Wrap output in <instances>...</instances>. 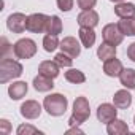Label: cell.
<instances>
[{
  "instance_id": "obj_1",
  "label": "cell",
  "mask_w": 135,
  "mask_h": 135,
  "mask_svg": "<svg viewBox=\"0 0 135 135\" xmlns=\"http://www.w3.org/2000/svg\"><path fill=\"white\" fill-rule=\"evenodd\" d=\"M67 107H69V100L62 94H49L43 100V108L51 116H62L67 111Z\"/></svg>"
},
{
  "instance_id": "obj_2",
  "label": "cell",
  "mask_w": 135,
  "mask_h": 135,
  "mask_svg": "<svg viewBox=\"0 0 135 135\" xmlns=\"http://www.w3.org/2000/svg\"><path fill=\"white\" fill-rule=\"evenodd\" d=\"M22 75V65L18 60L2 57L0 60V83H8L15 78H19Z\"/></svg>"
},
{
  "instance_id": "obj_3",
  "label": "cell",
  "mask_w": 135,
  "mask_h": 135,
  "mask_svg": "<svg viewBox=\"0 0 135 135\" xmlns=\"http://www.w3.org/2000/svg\"><path fill=\"white\" fill-rule=\"evenodd\" d=\"M91 116V108H89V102L86 97H76L75 103H73V113L69 119L70 126H80L83 122H86Z\"/></svg>"
},
{
  "instance_id": "obj_4",
  "label": "cell",
  "mask_w": 135,
  "mask_h": 135,
  "mask_svg": "<svg viewBox=\"0 0 135 135\" xmlns=\"http://www.w3.org/2000/svg\"><path fill=\"white\" fill-rule=\"evenodd\" d=\"M13 54L16 59H30L37 54V43L30 38H21L13 45Z\"/></svg>"
},
{
  "instance_id": "obj_5",
  "label": "cell",
  "mask_w": 135,
  "mask_h": 135,
  "mask_svg": "<svg viewBox=\"0 0 135 135\" xmlns=\"http://www.w3.org/2000/svg\"><path fill=\"white\" fill-rule=\"evenodd\" d=\"M48 21H49V16L43 13H33L27 16V30L32 33H43L46 32Z\"/></svg>"
},
{
  "instance_id": "obj_6",
  "label": "cell",
  "mask_w": 135,
  "mask_h": 135,
  "mask_svg": "<svg viewBox=\"0 0 135 135\" xmlns=\"http://www.w3.org/2000/svg\"><path fill=\"white\" fill-rule=\"evenodd\" d=\"M102 37H103V41H107V43H110L113 46H118V45L122 43L126 35L121 32L118 24H107L103 27V30H102Z\"/></svg>"
},
{
  "instance_id": "obj_7",
  "label": "cell",
  "mask_w": 135,
  "mask_h": 135,
  "mask_svg": "<svg viewBox=\"0 0 135 135\" xmlns=\"http://www.w3.org/2000/svg\"><path fill=\"white\" fill-rule=\"evenodd\" d=\"M7 27L13 33H22L24 30H27V18H26V15H22V13L10 15L8 19H7Z\"/></svg>"
},
{
  "instance_id": "obj_8",
  "label": "cell",
  "mask_w": 135,
  "mask_h": 135,
  "mask_svg": "<svg viewBox=\"0 0 135 135\" xmlns=\"http://www.w3.org/2000/svg\"><path fill=\"white\" fill-rule=\"evenodd\" d=\"M59 48L65 52V54H69L70 57H78L81 54V46L78 43V40L75 37H64V40L60 41Z\"/></svg>"
},
{
  "instance_id": "obj_9",
  "label": "cell",
  "mask_w": 135,
  "mask_h": 135,
  "mask_svg": "<svg viewBox=\"0 0 135 135\" xmlns=\"http://www.w3.org/2000/svg\"><path fill=\"white\" fill-rule=\"evenodd\" d=\"M41 114V105L37 100H26L21 105V116L26 119H37Z\"/></svg>"
},
{
  "instance_id": "obj_10",
  "label": "cell",
  "mask_w": 135,
  "mask_h": 135,
  "mask_svg": "<svg viewBox=\"0 0 135 135\" xmlns=\"http://www.w3.org/2000/svg\"><path fill=\"white\" fill-rule=\"evenodd\" d=\"M80 27H95L99 24V13L94 10H83L76 18Z\"/></svg>"
},
{
  "instance_id": "obj_11",
  "label": "cell",
  "mask_w": 135,
  "mask_h": 135,
  "mask_svg": "<svg viewBox=\"0 0 135 135\" xmlns=\"http://www.w3.org/2000/svg\"><path fill=\"white\" fill-rule=\"evenodd\" d=\"M116 114H118V110H116V107L111 105V103H102V105L97 108V119H99L100 122H103V124L111 122V121L116 118Z\"/></svg>"
},
{
  "instance_id": "obj_12",
  "label": "cell",
  "mask_w": 135,
  "mask_h": 135,
  "mask_svg": "<svg viewBox=\"0 0 135 135\" xmlns=\"http://www.w3.org/2000/svg\"><path fill=\"white\" fill-rule=\"evenodd\" d=\"M124 70V67H122V62L119 60V59H116V57H113V59H108V60H105V64H103V72H105V75L107 76H111V78H119V75H121V72Z\"/></svg>"
},
{
  "instance_id": "obj_13",
  "label": "cell",
  "mask_w": 135,
  "mask_h": 135,
  "mask_svg": "<svg viewBox=\"0 0 135 135\" xmlns=\"http://www.w3.org/2000/svg\"><path fill=\"white\" fill-rule=\"evenodd\" d=\"M29 91V86L26 81H15L13 84L8 86V95L11 97V100H21L22 97H26Z\"/></svg>"
},
{
  "instance_id": "obj_14",
  "label": "cell",
  "mask_w": 135,
  "mask_h": 135,
  "mask_svg": "<svg viewBox=\"0 0 135 135\" xmlns=\"http://www.w3.org/2000/svg\"><path fill=\"white\" fill-rule=\"evenodd\" d=\"M113 105L116 108H121V110L129 108L132 105V95H130V92L127 89H121V91L114 92V95H113Z\"/></svg>"
},
{
  "instance_id": "obj_15",
  "label": "cell",
  "mask_w": 135,
  "mask_h": 135,
  "mask_svg": "<svg viewBox=\"0 0 135 135\" xmlns=\"http://www.w3.org/2000/svg\"><path fill=\"white\" fill-rule=\"evenodd\" d=\"M38 72L48 78H57L59 76V65L56 60H43L38 67Z\"/></svg>"
},
{
  "instance_id": "obj_16",
  "label": "cell",
  "mask_w": 135,
  "mask_h": 135,
  "mask_svg": "<svg viewBox=\"0 0 135 135\" xmlns=\"http://www.w3.org/2000/svg\"><path fill=\"white\" fill-rule=\"evenodd\" d=\"M107 132H108V135H126L129 132V126L122 119L114 118L111 122L107 124Z\"/></svg>"
},
{
  "instance_id": "obj_17",
  "label": "cell",
  "mask_w": 135,
  "mask_h": 135,
  "mask_svg": "<svg viewBox=\"0 0 135 135\" xmlns=\"http://www.w3.org/2000/svg\"><path fill=\"white\" fill-rule=\"evenodd\" d=\"M78 35H80V40L83 43L84 48H92L94 43H95V32L92 27H80L78 30Z\"/></svg>"
},
{
  "instance_id": "obj_18",
  "label": "cell",
  "mask_w": 135,
  "mask_h": 135,
  "mask_svg": "<svg viewBox=\"0 0 135 135\" xmlns=\"http://www.w3.org/2000/svg\"><path fill=\"white\" fill-rule=\"evenodd\" d=\"M114 15L119 19H126V18H132L135 16V5L129 3V2H121L114 7Z\"/></svg>"
},
{
  "instance_id": "obj_19",
  "label": "cell",
  "mask_w": 135,
  "mask_h": 135,
  "mask_svg": "<svg viewBox=\"0 0 135 135\" xmlns=\"http://www.w3.org/2000/svg\"><path fill=\"white\" fill-rule=\"evenodd\" d=\"M33 88L35 91L38 92H48L54 88V83H52V78H48L41 73H38V76L33 78Z\"/></svg>"
},
{
  "instance_id": "obj_20",
  "label": "cell",
  "mask_w": 135,
  "mask_h": 135,
  "mask_svg": "<svg viewBox=\"0 0 135 135\" xmlns=\"http://www.w3.org/2000/svg\"><path fill=\"white\" fill-rule=\"evenodd\" d=\"M97 56H99V59L103 60V62L108 60V59H113V57H116V46H113V45L103 41V43L99 46V49H97Z\"/></svg>"
},
{
  "instance_id": "obj_21",
  "label": "cell",
  "mask_w": 135,
  "mask_h": 135,
  "mask_svg": "<svg viewBox=\"0 0 135 135\" xmlns=\"http://www.w3.org/2000/svg\"><path fill=\"white\" fill-rule=\"evenodd\" d=\"M119 81L126 89H135V70L133 69H124L119 75Z\"/></svg>"
},
{
  "instance_id": "obj_22",
  "label": "cell",
  "mask_w": 135,
  "mask_h": 135,
  "mask_svg": "<svg viewBox=\"0 0 135 135\" xmlns=\"http://www.w3.org/2000/svg\"><path fill=\"white\" fill-rule=\"evenodd\" d=\"M121 32L127 37H135V16L132 18H126V19H121L118 22Z\"/></svg>"
},
{
  "instance_id": "obj_23",
  "label": "cell",
  "mask_w": 135,
  "mask_h": 135,
  "mask_svg": "<svg viewBox=\"0 0 135 135\" xmlns=\"http://www.w3.org/2000/svg\"><path fill=\"white\" fill-rule=\"evenodd\" d=\"M65 80L69 81V83H73V84H81V83L86 81V75L81 70L70 69L69 72H65Z\"/></svg>"
},
{
  "instance_id": "obj_24",
  "label": "cell",
  "mask_w": 135,
  "mask_h": 135,
  "mask_svg": "<svg viewBox=\"0 0 135 135\" xmlns=\"http://www.w3.org/2000/svg\"><path fill=\"white\" fill-rule=\"evenodd\" d=\"M62 21L59 16H49V21H48V27H46V33H51V35H59L62 32Z\"/></svg>"
},
{
  "instance_id": "obj_25",
  "label": "cell",
  "mask_w": 135,
  "mask_h": 135,
  "mask_svg": "<svg viewBox=\"0 0 135 135\" xmlns=\"http://www.w3.org/2000/svg\"><path fill=\"white\" fill-rule=\"evenodd\" d=\"M59 45H60V41L57 40V35H51V33L45 35V38H43V48H45L46 52H52Z\"/></svg>"
},
{
  "instance_id": "obj_26",
  "label": "cell",
  "mask_w": 135,
  "mask_h": 135,
  "mask_svg": "<svg viewBox=\"0 0 135 135\" xmlns=\"http://www.w3.org/2000/svg\"><path fill=\"white\" fill-rule=\"evenodd\" d=\"M54 60L57 62L59 67H72V64H73V57H70L69 54H65L64 51L59 52V54H56Z\"/></svg>"
},
{
  "instance_id": "obj_27",
  "label": "cell",
  "mask_w": 135,
  "mask_h": 135,
  "mask_svg": "<svg viewBox=\"0 0 135 135\" xmlns=\"http://www.w3.org/2000/svg\"><path fill=\"white\" fill-rule=\"evenodd\" d=\"M18 135H33V133H41V130H38L37 127L30 126V124H21L18 127Z\"/></svg>"
},
{
  "instance_id": "obj_28",
  "label": "cell",
  "mask_w": 135,
  "mask_h": 135,
  "mask_svg": "<svg viewBox=\"0 0 135 135\" xmlns=\"http://www.w3.org/2000/svg\"><path fill=\"white\" fill-rule=\"evenodd\" d=\"M56 2H57V8L60 11H70L75 3L73 0H56Z\"/></svg>"
},
{
  "instance_id": "obj_29",
  "label": "cell",
  "mask_w": 135,
  "mask_h": 135,
  "mask_svg": "<svg viewBox=\"0 0 135 135\" xmlns=\"http://www.w3.org/2000/svg\"><path fill=\"white\" fill-rule=\"evenodd\" d=\"M76 3L81 10H92L97 3V0H76Z\"/></svg>"
},
{
  "instance_id": "obj_30",
  "label": "cell",
  "mask_w": 135,
  "mask_h": 135,
  "mask_svg": "<svg viewBox=\"0 0 135 135\" xmlns=\"http://www.w3.org/2000/svg\"><path fill=\"white\" fill-rule=\"evenodd\" d=\"M0 132L2 133H10L11 132V126L8 119H0Z\"/></svg>"
},
{
  "instance_id": "obj_31",
  "label": "cell",
  "mask_w": 135,
  "mask_h": 135,
  "mask_svg": "<svg viewBox=\"0 0 135 135\" xmlns=\"http://www.w3.org/2000/svg\"><path fill=\"white\" fill-rule=\"evenodd\" d=\"M11 45L8 43V40L5 38V37H2V57H7V52L10 51V49H13V48H10Z\"/></svg>"
},
{
  "instance_id": "obj_32",
  "label": "cell",
  "mask_w": 135,
  "mask_h": 135,
  "mask_svg": "<svg viewBox=\"0 0 135 135\" xmlns=\"http://www.w3.org/2000/svg\"><path fill=\"white\" fill-rule=\"evenodd\" d=\"M127 57H129L132 62H135V41L129 45V48H127Z\"/></svg>"
},
{
  "instance_id": "obj_33",
  "label": "cell",
  "mask_w": 135,
  "mask_h": 135,
  "mask_svg": "<svg viewBox=\"0 0 135 135\" xmlns=\"http://www.w3.org/2000/svg\"><path fill=\"white\" fill-rule=\"evenodd\" d=\"M67 133H83V130H81L80 127H76V126H73V127H70L69 130H67Z\"/></svg>"
},
{
  "instance_id": "obj_34",
  "label": "cell",
  "mask_w": 135,
  "mask_h": 135,
  "mask_svg": "<svg viewBox=\"0 0 135 135\" xmlns=\"http://www.w3.org/2000/svg\"><path fill=\"white\" fill-rule=\"evenodd\" d=\"M110 2H114V3H121V2H126V0H110Z\"/></svg>"
},
{
  "instance_id": "obj_35",
  "label": "cell",
  "mask_w": 135,
  "mask_h": 135,
  "mask_svg": "<svg viewBox=\"0 0 135 135\" xmlns=\"http://www.w3.org/2000/svg\"><path fill=\"white\" fill-rule=\"evenodd\" d=\"M133 122H135V116H133Z\"/></svg>"
}]
</instances>
